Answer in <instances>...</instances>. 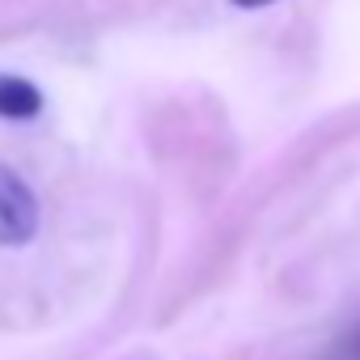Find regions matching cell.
Listing matches in <instances>:
<instances>
[{
	"mask_svg": "<svg viewBox=\"0 0 360 360\" xmlns=\"http://www.w3.org/2000/svg\"><path fill=\"white\" fill-rule=\"evenodd\" d=\"M39 233V200L30 191V183L0 165V242L5 246H26Z\"/></svg>",
	"mask_w": 360,
	"mask_h": 360,
	"instance_id": "obj_1",
	"label": "cell"
},
{
	"mask_svg": "<svg viewBox=\"0 0 360 360\" xmlns=\"http://www.w3.org/2000/svg\"><path fill=\"white\" fill-rule=\"evenodd\" d=\"M43 110V94L26 81V77H13L5 72L0 77V119H34Z\"/></svg>",
	"mask_w": 360,
	"mask_h": 360,
	"instance_id": "obj_2",
	"label": "cell"
},
{
	"mask_svg": "<svg viewBox=\"0 0 360 360\" xmlns=\"http://www.w3.org/2000/svg\"><path fill=\"white\" fill-rule=\"evenodd\" d=\"M347 356H352V360H360V335H352V339H347Z\"/></svg>",
	"mask_w": 360,
	"mask_h": 360,
	"instance_id": "obj_4",
	"label": "cell"
},
{
	"mask_svg": "<svg viewBox=\"0 0 360 360\" xmlns=\"http://www.w3.org/2000/svg\"><path fill=\"white\" fill-rule=\"evenodd\" d=\"M238 9H267V5H276V0H233Z\"/></svg>",
	"mask_w": 360,
	"mask_h": 360,
	"instance_id": "obj_3",
	"label": "cell"
}]
</instances>
